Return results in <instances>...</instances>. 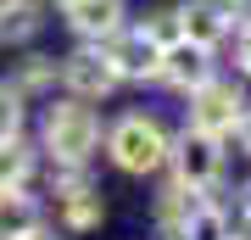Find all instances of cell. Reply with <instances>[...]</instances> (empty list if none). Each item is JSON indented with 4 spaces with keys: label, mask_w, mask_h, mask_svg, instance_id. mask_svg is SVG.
Wrapping results in <instances>:
<instances>
[{
    "label": "cell",
    "mask_w": 251,
    "mask_h": 240,
    "mask_svg": "<svg viewBox=\"0 0 251 240\" xmlns=\"http://www.w3.org/2000/svg\"><path fill=\"white\" fill-rule=\"evenodd\" d=\"M28 168H34V162H28V151H23L17 140H6V145H0V196H6V190H23Z\"/></svg>",
    "instance_id": "cell-13"
},
{
    "label": "cell",
    "mask_w": 251,
    "mask_h": 240,
    "mask_svg": "<svg viewBox=\"0 0 251 240\" xmlns=\"http://www.w3.org/2000/svg\"><path fill=\"white\" fill-rule=\"evenodd\" d=\"M11 6H17V0H0V17H6V11H11Z\"/></svg>",
    "instance_id": "cell-18"
},
{
    "label": "cell",
    "mask_w": 251,
    "mask_h": 240,
    "mask_svg": "<svg viewBox=\"0 0 251 240\" xmlns=\"http://www.w3.org/2000/svg\"><path fill=\"white\" fill-rule=\"evenodd\" d=\"M62 218H67V229H95L100 223V196L84 190V185H73L62 196Z\"/></svg>",
    "instance_id": "cell-11"
},
{
    "label": "cell",
    "mask_w": 251,
    "mask_h": 240,
    "mask_svg": "<svg viewBox=\"0 0 251 240\" xmlns=\"http://www.w3.org/2000/svg\"><path fill=\"white\" fill-rule=\"evenodd\" d=\"M112 157L123 173H156L162 162H168V134H162L156 117H123V123L112 129Z\"/></svg>",
    "instance_id": "cell-1"
},
{
    "label": "cell",
    "mask_w": 251,
    "mask_h": 240,
    "mask_svg": "<svg viewBox=\"0 0 251 240\" xmlns=\"http://www.w3.org/2000/svg\"><path fill=\"white\" fill-rule=\"evenodd\" d=\"M229 240H251V229H240V235H229Z\"/></svg>",
    "instance_id": "cell-19"
},
{
    "label": "cell",
    "mask_w": 251,
    "mask_h": 240,
    "mask_svg": "<svg viewBox=\"0 0 251 240\" xmlns=\"http://www.w3.org/2000/svg\"><path fill=\"white\" fill-rule=\"evenodd\" d=\"M240 67L251 73V28H246V34H240Z\"/></svg>",
    "instance_id": "cell-15"
},
{
    "label": "cell",
    "mask_w": 251,
    "mask_h": 240,
    "mask_svg": "<svg viewBox=\"0 0 251 240\" xmlns=\"http://www.w3.org/2000/svg\"><path fill=\"white\" fill-rule=\"evenodd\" d=\"M240 117H246V95L234 84H218V79H206L196 89V129L201 134H229V129H240Z\"/></svg>",
    "instance_id": "cell-4"
},
{
    "label": "cell",
    "mask_w": 251,
    "mask_h": 240,
    "mask_svg": "<svg viewBox=\"0 0 251 240\" xmlns=\"http://www.w3.org/2000/svg\"><path fill=\"white\" fill-rule=\"evenodd\" d=\"M95 140H100V123H95L90 107H78V101L56 107L50 123H45V145H50L62 162H84V157L95 151Z\"/></svg>",
    "instance_id": "cell-2"
},
{
    "label": "cell",
    "mask_w": 251,
    "mask_h": 240,
    "mask_svg": "<svg viewBox=\"0 0 251 240\" xmlns=\"http://www.w3.org/2000/svg\"><path fill=\"white\" fill-rule=\"evenodd\" d=\"M17 129H23V101H17L11 84H0V145L17 140Z\"/></svg>",
    "instance_id": "cell-14"
},
{
    "label": "cell",
    "mask_w": 251,
    "mask_h": 240,
    "mask_svg": "<svg viewBox=\"0 0 251 240\" xmlns=\"http://www.w3.org/2000/svg\"><path fill=\"white\" fill-rule=\"evenodd\" d=\"M218 173H224V151H218V140L201 134V129H190L184 145H179V185H184V190H212Z\"/></svg>",
    "instance_id": "cell-5"
},
{
    "label": "cell",
    "mask_w": 251,
    "mask_h": 240,
    "mask_svg": "<svg viewBox=\"0 0 251 240\" xmlns=\"http://www.w3.org/2000/svg\"><path fill=\"white\" fill-rule=\"evenodd\" d=\"M67 6H73V0H67Z\"/></svg>",
    "instance_id": "cell-21"
},
{
    "label": "cell",
    "mask_w": 251,
    "mask_h": 240,
    "mask_svg": "<svg viewBox=\"0 0 251 240\" xmlns=\"http://www.w3.org/2000/svg\"><path fill=\"white\" fill-rule=\"evenodd\" d=\"M28 240H50V235H28Z\"/></svg>",
    "instance_id": "cell-20"
},
{
    "label": "cell",
    "mask_w": 251,
    "mask_h": 240,
    "mask_svg": "<svg viewBox=\"0 0 251 240\" xmlns=\"http://www.w3.org/2000/svg\"><path fill=\"white\" fill-rule=\"evenodd\" d=\"M62 79H67L73 95H84V101H90V95H106V89L117 84V73H112L106 56H90V51H84V56H67Z\"/></svg>",
    "instance_id": "cell-7"
},
{
    "label": "cell",
    "mask_w": 251,
    "mask_h": 240,
    "mask_svg": "<svg viewBox=\"0 0 251 240\" xmlns=\"http://www.w3.org/2000/svg\"><path fill=\"white\" fill-rule=\"evenodd\" d=\"M100 56L112 62L117 79H151V73H162V39L145 34V28H117Z\"/></svg>",
    "instance_id": "cell-3"
},
{
    "label": "cell",
    "mask_w": 251,
    "mask_h": 240,
    "mask_svg": "<svg viewBox=\"0 0 251 240\" xmlns=\"http://www.w3.org/2000/svg\"><path fill=\"white\" fill-rule=\"evenodd\" d=\"M206 73H212V62H206L201 45H190V39L162 45V73H156V79H168V84H179V89H201Z\"/></svg>",
    "instance_id": "cell-6"
},
{
    "label": "cell",
    "mask_w": 251,
    "mask_h": 240,
    "mask_svg": "<svg viewBox=\"0 0 251 240\" xmlns=\"http://www.w3.org/2000/svg\"><path fill=\"white\" fill-rule=\"evenodd\" d=\"M240 207H246V218H251V185H246V201H240Z\"/></svg>",
    "instance_id": "cell-17"
},
{
    "label": "cell",
    "mask_w": 251,
    "mask_h": 240,
    "mask_svg": "<svg viewBox=\"0 0 251 240\" xmlns=\"http://www.w3.org/2000/svg\"><path fill=\"white\" fill-rule=\"evenodd\" d=\"M179 34L190 45H201V51H212V45L229 34V17H224V6H212V0H196V6L179 11Z\"/></svg>",
    "instance_id": "cell-8"
},
{
    "label": "cell",
    "mask_w": 251,
    "mask_h": 240,
    "mask_svg": "<svg viewBox=\"0 0 251 240\" xmlns=\"http://www.w3.org/2000/svg\"><path fill=\"white\" fill-rule=\"evenodd\" d=\"M240 140H246V151H251V112L240 117Z\"/></svg>",
    "instance_id": "cell-16"
},
{
    "label": "cell",
    "mask_w": 251,
    "mask_h": 240,
    "mask_svg": "<svg viewBox=\"0 0 251 240\" xmlns=\"http://www.w3.org/2000/svg\"><path fill=\"white\" fill-rule=\"evenodd\" d=\"M179 229L190 235V240H229V229H224V213L218 207H206V201H196V213H190Z\"/></svg>",
    "instance_id": "cell-12"
},
{
    "label": "cell",
    "mask_w": 251,
    "mask_h": 240,
    "mask_svg": "<svg viewBox=\"0 0 251 240\" xmlns=\"http://www.w3.org/2000/svg\"><path fill=\"white\" fill-rule=\"evenodd\" d=\"M73 28L84 39H112L123 28V0H73Z\"/></svg>",
    "instance_id": "cell-9"
},
{
    "label": "cell",
    "mask_w": 251,
    "mask_h": 240,
    "mask_svg": "<svg viewBox=\"0 0 251 240\" xmlns=\"http://www.w3.org/2000/svg\"><path fill=\"white\" fill-rule=\"evenodd\" d=\"M28 235H39V207L23 190H6L0 196V240H28Z\"/></svg>",
    "instance_id": "cell-10"
}]
</instances>
